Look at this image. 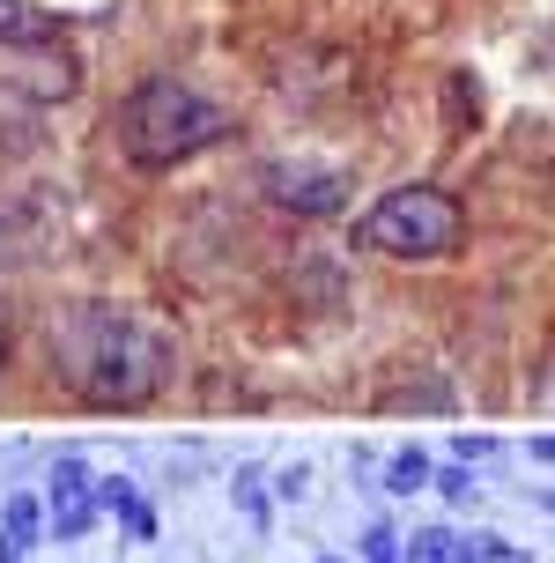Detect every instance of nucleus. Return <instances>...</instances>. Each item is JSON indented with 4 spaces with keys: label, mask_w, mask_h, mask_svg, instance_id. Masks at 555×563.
Masks as SVG:
<instances>
[{
    "label": "nucleus",
    "mask_w": 555,
    "mask_h": 563,
    "mask_svg": "<svg viewBox=\"0 0 555 563\" xmlns=\"http://www.w3.org/2000/svg\"><path fill=\"white\" fill-rule=\"evenodd\" d=\"M53 371L89 408H141L170 386V334L134 311L75 305L53 327Z\"/></svg>",
    "instance_id": "1"
},
{
    "label": "nucleus",
    "mask_w": 555,
    "mask_h": 563,
    "mask_svg": "<svg viewBox=\"0 0 555 563\" xmlns=\"http://www.w3.org/2000/svg\"><path fill=\"white\" fill-rule=\"evenodd\" d=\"M215 141H230V112H222L215 97H200L193 82L148 75V82L126 89V104H119V148L148 170L186 164V156L215 148Z\"/></svg>",
    "instance_id": "2"
},
{
    "label": "nucleus",
    "mask_w": 555,
    "mask_h": 563,
    "mask_svg": "<svg viewBox=\"0 0 555 563\" xmlns=\"http://www.w3.org/2000/svg\"><path fill=\"white\" fill-rule=\"evenodd\" d=\"M356 238L386 260H437L467 238V216H459V200L444 186H392V194H378L363 208Z\"/></svg>",
    "instance_id": "3"
},
{
    "label": "nucleus",
    "mask_w": 555,
    "mask_h": 563,
    "mask_svg": "<svg viewBox=\"0 0 555 563\" xmlns=\"http://www.w3.org/2000/svg\"><path fill=\"white\" fill-rule=\"evenodd\" d=\"M53 245H59V200L45 186H0V267H23Z\"/></svg>",
    "instance_id": "4"
},
{
    "label": "nucleus",
    "mask_w": 555,
    "mask_h": 563,
    "mask_svg": "<svg viewBox=\"0 0 555 563\" xmlns=\"http://www.w3.org/2000/svg\"><path fill=\"white\" fill-rule=\"evenodd\" d=\"M267 194H275L289 216H341V208H348V170L275 164V170H267Z\"/></svg>",
    "instance_id": "5"
},
{
    "label": "nucleus",
    "mask_w": 555,
    "mask_h": 563,
    "mask_svg": "<svg viewBox=\"0 0 555 563\" xmlns=\"http://www.w3.org/2000/svg\"><path fill=\"white\" fill-rule=\"evenodd\" d=\"M97 511H104V497H97V475H89L82 460H59V467H53V489H45L53 541H82Z\"/></svg>",
    "instance_id": "6"
},
{
    "label": "nucleus",
    "mask_w": 555,
    "mask_h": 563,
    "mask_svg": "<svg viewBox=\"0 0 555 563\" xmlns=\"http://www.w3.org/2000/svg\"><path fill=\"white\" fill-rule=\"evenodd\" d=\"M45 541V497H8V527H0V563H15L23 549H37Z\"/></svg>",
    "instance_id": "7"
},
{
    "label": "nucleus",
    "mask_w": 555,
    "mask_h": 563,
    "mask_svg": "<svg viewBox=\"0 0 555 563\" xmlns=\"http://www.w3.org/2000/svg\"><path fill=\"white\" fill-rule=\"evenodd\" d=\"M97 497H104V511H119V527H126L134 541L156 534V511H148V497H141L134 482H119V475H111V482H97Z\"/></svg>",
    "instance_id": "8"
},
{
    "label": "nucleus",
    "mask_w": 555,
    "mask_h": 563,
    "mask_svg": "<svg viewBox=\"0 0 555 563\" xmlns=\"http://www.w3.org/2000/svg\"><path fill=\"white\" fill-rule=\"evenodd\" d=\"M0 45H53V23L30 0H0Z\"/></svg>",
    "instance_id": "9"
},
{
    "label": "nucleus",
    "mask_w": 555,
    "mask_h": 563,
    "mask_svg": "<svg viewBox=\"0 0 555 563\" xmlns=\"http://www.w3.org/2000/svg\"><path fill=\"white\" fill-rule=\"evenodd\" d=\"M386 489H392V497H415V489H430V460H422L415 445H408V452H392Z\"/></svg>",
    "instance_id": "10"
},
{
    "label": "nucleus",
    "mask_w": 555,
    "mask_h": 563,
    "mask_svg": "<svg viewBox=\"0 0 555 563\" xmlns=\"http://www.w3.org/2000/svg\"><path fill=\"white\" fill-rule=\"evenodd\" d=\"M459 563H526V549H511L497 534H459Z\"/></svg>",
    "instance_id": "11"
},
{
    "label": "nucleus",
    "mask_w": 555,
    "mask_h": 563,
    "mask_svg": "<svg viewBox=\"0 0 555 563\" xmlns=\"http://www.w3.org/2000/svg\"><path fill=\"white\" fill-rule=\"evenodd\" d=\"M408 563H459V534H444V527L415 534L408 541Z\"/></svg>",
    "instance_id": "12"
},
{
    "label": "nucleus",
    "mask_w": 555,
    "mask_h": 563,
    "mask_svg": "<svg viewBox=\"0 0 555 563\" xmlns=\"http://www.w3.org/2000/svg\"><path fill=\"white\" fill-rule=\"evenodd\" d=\"M363 563H408L400 541H392V527H370V534H363Z\"/></svg>",
    "instance_id": "13"
},
{
    "label": "nucleus",
    "mask_w": 555,
    "mask_h": 563,
    "mask_svg": "<svg viewBox=\"0 0 555 563\" xmlns=\"http://www.w3.org/2000/svg\"><path fill=\"white\" fill-rule=\"evenodd\" d=\"M526 452H533V460H548V467H555V438H533Z\"/></svg>",
    "instance_id": "14"
},
{
    "label": "nucleus",
    "mask_w": 555,
    "mask_h": 563,
    "mask_svg": "<svg viewBox=\"0 0 555 563\" xmlns=\"http://www.w3.org/2000/svg\"><path fill=\"white\" fill-rule=\"evenodd\" d=\"M319 563H341V556H319Z\"/></svg>",
    "instance_id": "15"
},
{
    "label": "nucleus",
    "mask_w": 555,
    "mask_h": 563,
    "mask_svg": "<svg viewBox=\"0 0 555 563\" xmlns=\"http://www.w3.org/2000/svg\"><path fill=\"white\" fill-rule=\"evenodd\" d=\"M548 511H555V489H548Z\"/></svg>",
    "instance_id": "16"
},
{
    "label": "nucleus",
    "mask_w": 555,
    "mask_h": 563,
    "mask_svg": "<svg viewBox=\"0 0 555 563\" xmlns=\"http://www.w3.org/2000/svg\"><path fill=\"white\" fill-rule=\"evenodd\" d=\"M548 59H555V37H548Z\"/></svg>",
    "instance_id": "17"
}]
</instances>
